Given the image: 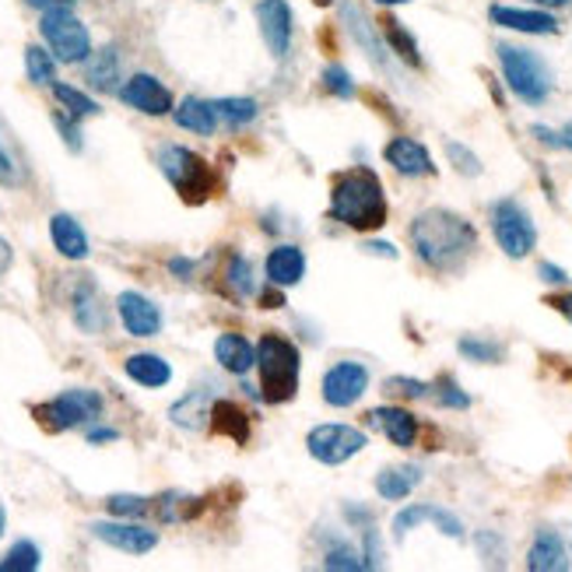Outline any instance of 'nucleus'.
I'll return each instance as SVG.
<instances>
[{
	"mask_svg": "<svg viewBox=\"0 0 572 572\" xmlns=\"http://www.w3.org/2000/svg\"><path fill=\"white\" fill-rule=\"evenodd\" d=\"M362 545H365V569H379L384 565V555H379V537L373 527L362 531Z\"/></svg>",
	"mask_w": 572,
	"mask_h": 572,
	"instance_id": "de8ad7c7",
	"label": "nucleus"
},
{
	"mask_svg": "<svg viewBox=\"0 0 572 572\" xmlns=\"http://www.w3.org/2000/svg\"><path fill=\"white\" fill-rule=\"evenodd\" d=\"M537 275H541V281H548V284H565L569 281V275L562 271V267H555V264H541V267H537Z\"/></svg>",
	"mask_w": 572,
	"mask_h": 572,
	"instance_id": "8fccbe9b",
	"label": "nucleus"
},
{
	"mask_svg": "<svg viewBox=\"0 0 572 572\" xmlns=\"http://www.w3.org/2000/svg\"><path fill=\"white\" fill-rule=\"evenodd\" d=\"M422 523H436V527L447 537H453V541L464 537V523H460L450 510H439V506H428V502H418V506H411V510L397 513L393 516V537L397 541H404L407 531H418Z\"/></svg>",
	"mask_w": 572,
	"mask_h": 572,
	"instance_id": "2eb2a0df",
	"label": "nucleus"
},
{
	"mask_svg": "<svg viewBox=\"0 0 572 572\" xmlns=\"http://www.w3.org/2000/svg\"><path fill=\"white\" fill-rule=\"evenodd\" d=\"M155 510L162 516V523H180V520H194L204 510V502L197 496H183V491H166Z\"/></svg>",
	"mask_w": 572,
	"mask_h": 572,
	"instance_id": "2f4dec72",
	"label": "nucleus"
},
{
	"mask_svg": "<svg viewBox=\"0 0 572 572\" xmlns=\"http://www.w3.org/2000/svg\"><path fill=\"white\" fill-rule=\"evenodd\" d=\"M106 510L113 513L117 520H137V516H145L151 510V499H145V496H109Z\"/></svg>",
	"mask_w": 572,
	"mask_h": 572,
	"instance_id": "a19ab883",
	"label": "nucleus"
},
{
	"mask_svg": "<svg viewBox=\"0 0 572 572\" xmlns=\"http://www.w3.org/2000/svg\"><path fill=\"white\" fill-rule=\"evenodd\" d=\"M25 71L32 85H53L57 82V63L42 46H28L25 50Z\"/></svg>",
	"mask_w": 572,
	"mask_h": 572,
	"instance_id": "c9c22d12",
	"label": "nucleus"
},
{
	"mask_svg": "<svg viewBox=\"0 0 572 572\" xmlns=\"http://www.w3.org/2000/svg\"><path fill=\"white\" fill-rule=\"evenodd\" d=\"M169 271L177 275L180 281H190V275H194V260H186V257H172V260H169Z\"/></svg>",
	"mask_w": 572,
	"mask_h": 572,
	"instance_id": "3c124183",
	"label": "nucleus"
},
{
	"mask_svg": "<svg viewBox=\"0 0 572 572\" xmlns=\"http://www.w3.org/2000/svg\"><path fill=\"white\" fill-rule=\"evenodd\" d=\"M376 4H384V8H397V4H407V0H376Z\"/></svg>",
	"mask_w": 572,
	"mask_h": 572,
	"instance_id": "680f3d73",
	"label": "nucleus"
},
{
	"mask_svg": "<svg viewBox=\"0 0 572 572\" xmlns=\"http://www.w3.org/2000/svg\"><path fill=\"white\" fill-rule=\"evenodd\" d=\"M53 99L68 109V113L74 117V120H85V117H99V102L95 99H88L85 92H77L74 85H60V82H53Z\"/></svg>",
	"mask_w": 572,
	"mask_h": 572,
	"instance_id": "f704fd0d",
	"label": "nucleus"
},
{
	"mask_svg": "<svg viewBox=\"0 0 572 572\" xmlns=\"http://www.w3.org/2000/svg\"><path fill=\"white\" fill-rule=\"evenodd\" d=\"M369 390V369L362 362L344 358L324 373V401L330 407H352Z\"/></svg>",
	"mask_w": 572,
	"mask_h": 572,
	"instance_id": "9d476101",
	"label": "nucleus"
},
{
	"mask_svg": "<svg viewBox=\"0 0 572 572\" xmlns=\"http://www.w3.org/2000/svg\"><path fill=\"white\" fill-rule=\"evenodd\" d=\"M562 148H569V151H572V123H569L565 131H562Z\"/></svg>",
	"mask_w": 572,
	"mask_h": 572,
	"instance_id": "052dcab7",
	"label": "nucleus"
},
{
	"mask_svg": "<svg viewBox=\"0 0 572 572\" xmlns=\"http://www.w3.org/2000/svg\"><path fill=\"white\" fill-rule=\"evenodd\" d=\"M28 4L39 11H60V8H74V0H28Z\"/></svg>",
	"mask_w": 572,
	"mask_h": 572,
	"instance_id": "5fc2aeb1",
	"label": "nucleus"
},
{
	"mask_svg": "<svg viewBox=\"0 0 572 572\" xmlns=\"http://www.w3.org/2000/svg\"><path fill=\"white\" fill-rule=\"evenodd\" d=\"M447 155H450V162L457 166V172H464V177H478V172H482L478 155L467 151L464 145H457V141H450V145H447Z\"/></svg>",
	"mask_w": 572,
	"mask_h": 572,
	"instance_id": "37998d69",
	"label": "nucleus"
},
{
	"mask_svg": "<svg viewBox=\"0 0 572 572\" xmlns=\"http://www.w3.org/2000/svg\"><path fill=\"white\" fill-rule=\"evenodd\" d=\"M551 306L559 309V313L565 316V320L572 324V295H559V299H551Z\"/></svg>",
	"mask_w": 572,
	"mask_h": 572,
	"instance_id": "6e6d98bb",
	"label": "nucleus"
},
{
	"mask_svg": "<svg viewBox=\"0 0 572 572\" xmlns=\"http://www.w3.org/2000/svg\"><path fill=\"white\" fill-rule=\"evenodd\" d=\"M387 162L401 172V177H411V180H418V177H433L436 172V162H433V155H428V148L422 145V141H411V137H393L390 145H387Z\"/></svg>",
	"mask_w": 572,
	"mask_h": 572,
	"instance_id": "f3484780",
	"label": "nucleus"
},
{
	"mask_svg": "<svg viewBox=\"0 0 572 572\" xmlns=\"http://www.w3.org/2000/svg\"><path fill=\"white\" fill-rule=\"evenodd\" d=\"M88 68H85V77H88V85L92 88H99V92H120V53L113 50V46H102V50H95L88 60Z\"/></svg>",
	"mask_w": 572,
	"mask_h": 572,
	"instance_id": "cd10ccee",
	"label": "nucleus"
},
{
	"mask_svg": "<svg viewBox=\"0 0 572 572\" xmlns=\"http://www.w3.org/2000/svg\"><path fill=\"white\" fill-rule=\"evenodd\" d=\"M25 180H28V169L22 162V155L14 151V141L8 137L4 123H0V186L19 190L25 186Z\"/></svg>",
	"mask_w": 572,
	"mask_h": 572,
	"instance_id": "7c9ffc66",
	"label": "nucleus"
},
{
	"mask_svg": "<svg viewBox=\"0 0 572 572\" xmlns=\"http://www.w3.org/2000/svg\"><path fill=\"white\" fill-rule=\"evenodd\" d=\"M211 397L204 393V390H194V393H186L180 404H172L169 411V418L177 422L180 428H190V433H197V428L204 425H211Z\"/></svg>",
	"mask_w": 572,
	"mask_h": 572,
	"instance_id": "c85d7f7f",
	"label": "nucleus"
},
{
	"mask_svg": "<svg viewBox=\"0 0 572 572\" xmlns=\"http://www.w3.org/2000/svg\"><path fill=\"white\" fill-rule=\"evenodd\" d=\"M439 404H442V407H453V411H467V407H471V397H467L464 390H460L450 376H442V379H439Z\"/></svg>",
	"mask_w": 572,
	"mask_h": 572,
	"instance_id": "c03bdc74",
	"label": "nucleus"
},
{
	"mask_svg": "<svg viewBox=\"0 0 572 572\" xmlns=\"http://www.w3.org/2000/svg\"><path fill=\"white\" fill-rule=\"evenodd\" d=\"M260 302H264L267 309H281V306H284V299H281L278 292H264V295H260Z\"/></svg>",
	"mask_w": 572,
	"mask_h": 572,
	"instance_id": "13d9d810",
	"label": "nucleus"
},
{
	"mask_svg": "<svg viewBox=\"0 0 572 572\" xmlns=\"http://www.w3.org/2000/svg\"><path fill=\"white\" fill-rule=\"evenodd\" d=\"M324 85H327V92L338 95V99H352V95H355L352 74H348L341 63H330V68L324 71Z\"/></svg>",
	"mask_w": 572,
	"mask_h": 572,
	"instance_id": "79ce46f5",
	"label": "nucleus"
},
{
	"mask_svg": "<svg viewBox=\"0 0 572 572\" xmlns=\"http://www.w3.org/2000/svg\"><path fill=\"white\" fill-rule=\"evenodd\" d=\"M491 25L510 28V32H523V36H555L559 32V22L548 11H531V8H510V4H491L488 8Z\"/></svg>",
	"mask_w": 572,
	"mask_h": 572,
	"instance_id": "dca6fc26",
	"label": "nucleus"
},
{
	"mask_svg": "<svg viewBox=\"0 0 572 572\" xmlns=\"http://www.w3.org/2000/svg\"><path fill=\"white\" fill-rule=\"evenodd\" d=\"M365 447H369V436L362 433L355 425H316L313 433L306 436V450L316 464H327V467H338L348 464L352 457H358Z\"/></svg>",
	"mask_w": 572,
	"mask_h": 572,
	"instance_id": "1a4fd4ad",
	"label": "nucleus"
},
{
	"mask_svg": "<svg viewBox=\"0 0 572 572\" xmlns=\"http://www.w3.org/2000/svg\"><path fill=\"white\" fill-rule=\"evenodd\" d=\"M341 19L348 22V28H352V36H355V42L362 46L365 53H369V60L373 63H390V46L387 42H379V36H384V32H376V25L365 19L362 14V8L358 4H352V0H341Z\"/></svg>",
	"mask_w": 572,
	"mask_h": 572,
	"instance_id": "a211bd4d",
	"label": "nucleus"
},
{
	"mask_svg": "<svg viewBox=\"0 0 572 572\" xmlns=\"http://www.w3.org/2000/svg\"><path fill=\"white\" fill-rule=\"evenodd\" d=\"M92 537H99L102 545L117 548L123 555H148L155 545H158V534L141 527V523H131V520H120V523H92Z\"/></svg>",
	"mask_w": 572,
	"mask_h": 572,
	"instance_id": "ddd939ff",
	"label": "nucleus"
},
{
	"mask_svg": "<svg viewBox=\"0 0 572 572\" xmlns=\"http://www.w3.org/2000/svg\"><path fill=\"white\" fill-rule=\"evenodd\" d=\"M71 313H74V324L82 333H102L106 330V309H102V295L95 289L92 281H82L74 289L71 299Z\"/></svg>",
	"mask_w": 572,
	"mask_h": 572,
	"instance_id": "412c9836",
	"label": "nucleus"
},
{
	"mask_svg": "<svg viewBox=\"0 0 572 572\" xmlns=\"http://www.w3.org/2000/svg\"><path fill=\"white\" fill-rule=\"evenodd\" d=\"M499 68L510 92L516 95L520 102L527 106H541L551 95V71L548 63L537 57L534 50H523V46H499Z\"/></svg>",
	"mask_w": 572,
	"mask_h": 572,
	"instance_id": "39448f33",
	"label": "nucleus"
},
{
	"mask_svg": "<svg viewBox=\"0 0 572 572\" xmlns=\"http://www.w3.org/2000/svg\"><path fill=\"white\" fill-rule=\"evenodd\" d=\"M11 264H14V250H11L8 240H0V278L11 271Z\"/></svg>",
	"mask_w": 572,
	"mask_h": 572,
	"instance_id": "864d4df0",
	"label": "nucleus"
},
{
	"mask_svg": "<svg viewBox=\"0 0 572 572\" xmlns=\"http://www.w3.org/2000/svg\"><path fill=\"white\" fill-rule=\"evenodd\" d=\"M527 569L531 572H565L569 569V551L565 541L555 531H537L534 545L527 551Z\"/></svg>",
	"mask_w": 572,
	"mask_h": 572,
	"instance_id": "4be33fe9",
	"label": "nucleus"
},
{
	"mask_svg": "<svg viewBox=\"0 0 572 572\" xmlns=\"http://www.w3.org/2000/svg\"><path fill=\"white\" fill-rule=\"evenodd\" d=\"M123 373L134 379L137 387H145V390H158V387H166L169 379H172V365L162 358V355H151V352H137L123 362Z\"/></svg>",
	"mask_w": 572,
	"mask_h": 572,
	"instance_id": "393cba45",
	"label": "nucleus"
},
{
	"mask_svg": "<svg viewBox=\"0 0 572 572\" xmlns=\"http://www.w3.org/2000/svg\"><path fill=\"white\" fill-rule=\"evenodd\" d=\"M39 32H42L46 46H50V53L60 63H85L92 57V36H88L85 22L77 19L71 8L42 11Z\"/></svg>",
	"mask_w": 572,
	"mask_h": 572,
	"instance_id": "423d86ee",
	"label": "nucleus"
},
{
	"mask_svg": "<svg viewBox=\"0 0 572 572\" xmlns=\"http://www.w3.org/2000/svg\"><path fill=\"white\" fill-rule=\"evenodd\" d=\"M411 246H415L418 260L433 271H457L474 250H478V232L457 211L428 208L411 226Z\"/></svg>",
	"mask_w": 572,
	"mask_h": 572,
	"instance_id": "f257e3e1",
	"label": "nucleus"
},
{
	"mask_svg": "<svg viewBox=\"0 0 572 572\" xmlns=\"http://www.w3.org/2000/svg\"><path fill=\"white\" fill-rule=\"evenodd\" d=\"M39 562H42L39 548L32 545V541H19V545L8 551V559L0 562V572H36Z\"/></svg>",
	"mask_w": 572,
	"mask_h": 572,
	"instance_id": "e433bc0d",
	"label": "nucleus"
},
{
	"mask_svg": "<svg viewBox=\"0 0 572 572\" xmlns=\"http://www.w3.org/2000/svg\"><path fill=\"white\" fill-rule=\"evenodd\" d=\"M226 281L232 284V292L240 295V299H246V295L257 292V281H253V267H250L246 257H232V260H229V267H226Z\"/></svg>",
	"mask_w": 572,
	"mask_h": 572,
	"instance_id": "58836bf2",
	"label": "nucleus"
},
{
	"mask_svg": "<svg viewBox=\"0 0 572 572\" xmlns=\"http://www.w3.org/2000/svg\"><path fill=\"white\" fill-rule=\"evenodd\" d=\"M491 235H496V243H499V250L506 253V257H513V260H523L537 246L534 221L516 200H496L491 204Z\"/></svg>",
	"mask_w": 572,
	"mask_h": 572,
	"instance_id": "6e6552de",
	"label": "nucleus"
},
{
	"mask_svg": "<svg viewBox=\"0 0 572 572\" xmlns=\"http://www.w3.org/2000/svg\"><path fill=\"white\" fill-rule=\"evenodd\" d=\"M215 358L226 373L246 376L253 365H257V348H253L243 333H221L215 341Z\"/></svg>",
	"mask_w": 572,
	"mask_h": 572,
	"instance_id": "5701e85b",
	"label": "nucleus"
},
{
	"mask_svg": "<svg viewBox=\"0 0 572 572\" xmlns=\"http://www.w3.org/2000/svg\"><path fill=\"white\" fill-rule=\"evenodd\" d=\"M117 313L131 338H158V330H162V309L141 292H123L117 299Z\"/></svg>",
	"mask_w": 572,
	"mask_h": 572,
	"instance_id": "4468645a",
	"label": "nucleus"
},
{
	"mask_svg": "<svg viewBox=\"0 0 572 572\" xmlns=\"http://www.w3.org/2000/svg\"><path fill=\"white\" fill-rule=\"evenodd\" d=\"M158 169L162 177L172 183V190L190 200V204H204L215 194V172L204 162L197 151H190L183 145H162L158 148Z\"/></svg>",
	"mask_w": 572,
	"mask_h": 572,
	"instance_id": "20e7f679",
	"label": "nucleus"
},
{
	"mask_svg": "<svg viewBox=\"0 0 572 572\" xmlns=\"http://www.w3.org/2000/svg\"><path fill=\"white\" fill-rule=\"evenodd\" d=\"M422 485V467H390V471H379L376 478V491L384 496L387 502H401L407 499L411 491Z\"/></svg>",
	"mask_w": 572,
	"mask_h": 572,
	"instance_id": "c756f323",
	"label": "nucleus"
},
{
	"mask_svg": "<svg viewBox=\"0 0 572 572\" xmlns=\"http://www.w3.org/2000/svg\"><path fill=\"white\" fill-rule=\"evenodd\" d=\"M365 250H369V253H376V257H397V250L390 246V243H365Z\"/></svg>",
	"mask_w": 572,
	"mask_h": 572,
	"instance_id": "4d7b16f0",
	"label": "nucleus"
},
{
	"mask_svg": "<svg viewBox=\"0 0 572 572\" xmlns=\"http://www.w3.org/2000/svg\"><path fill=\"white\" fill-rule=\"evenodd\" d=\"M257 369H260V390L267 404L292 401L302 376V355L289 338L264 333L257 344Z\"/></svg>",
	"mask_w": 572,
	"mask_h": 572,
	"instance_id": "7ed1b4c3",
	"label": "nucleus"
},
{
	"mask_svg": "<svg viewBox=\"0 0 572 572\" xmlns=\"http://www.w3.org/2000/svg\"><path fill=\"white\" fill-rule=\"evenodd\" d=\"M211 106H215L218 120L226 123V126H232V131H240V126H250L253 120H257V113H260V106L253 102V99H215Z\"/></svg>",
	"mask_w": 572,
	"mask_h": 572,
	"instance_id": "72a5a7b5",
	"label": "nucleus"
},
{
	"mask_svg": "<svg viewBox=\"0 0 572 572\" xmlns=\"http://www.w3.org/2000/svg\"><path fill=\"white\" fill-rule=\"evenodd\" d=\"M387 390L397 393V397H411V401H418V397L428 393V384H422V379H411V376H390Z\"/></svg>",
	"mask_w": 572,
	"mask_h": 572,
	"instance_id": "a18cd8bd",
	"label": "nucleus"
},
{
	"mask_svg": "<svg viewBox=\"0 0 572 572\" xmlns=\"http://www.w3.org/2000/svg\"><path fill=\"white\" fill-rule=\"evenodd\" d=\"M120 102L123 106H131L137 109V113H145V117H166L172 113V92L158 82L155 74H134V77H126V85H120Z\"/></svg>",
	"mask_w": 572,
	"mask_h": 572,
	"instance_id": "9b49d317",
	"label": "nucleus"
},
{
	"mask_svg": "<svg viewBox=\"0 0 572 572\" xmlns=\"http://www.w3.org/2000/svg\"><path fill=\"white\" fill-rule=\"evenodd\" d=\"M330 218L344 229L373 232L387 221V194L373 169H348L330 186Z\"/></svg>",
	"mask_w": 572,
	"mask_h": 572,
	"instance_id": "f03ea898",
	"label": "nucleus"
},
{
	"mask_svg": "<svg viewBox=\"0 0 572 572\" xmlns=\"http://www.w3.org/2000/svg\"><path fill=\"white\" fill-rule=\"evenodd\" d=\"M250 415L246 411L235 404V401H215L211 404V428H215V436H226L232 442H243L250 439Z\"/></svg>",
	"mask_w": 572,
	"mask_h": 572,
	"instance_id": "bb28decb",
	"label": "nucleus"
},
{
	"mask_svg": "<svg viewBox=\"0 0 572 572\" xmlns=\"http://www.w3.org/2000/svg\"><path fill=\"white\" fill-rule=\"evenodd\" d=\"M0 534H4V510H0Z\"/></svg>",
	"mask_w": 572,
	"mask_h": 572,
	"instance_id": "e2e57ef3",
	"label": "nucleus"
},
{
	"mask_svg": "<svg viewBox=\"0 0 572 572\" xmlns=\"http://www.w3.org/2000/svg\"><path fill=\"white\" fill-rule=\"evenodd\" d=\"M117 439H120L117 428H92V433H88L92 447H99V442H117Z\"/></svg>",
	"mask_w": 572,
	"mask_h": 572,
	"instance_id": "603ef678",
	"label": "nucleus"
},
{
	"mask_svg": "<svg viewBox=\"0 0 572 572\" xmlns=\"http://www.w3.org/2000/svg\"><path fill=\"white\" fill-rule=\"evenodd\" d=\"M531 134H534L537 141H541L545 148H562V134L548 131V126H541V123H537V126H531Z\"/></svg>",
	"mask_w": 572,
	"mask_h": 572,
	"instance_id": "09e8293b",
	"label": "nucleus"
},
{
	"mask_svg": "<svg viewBox=\"0 0 572 572\" xmlns=\"http://www.w3.org/2000/svg\"><path fill=\"white\" fill-rule=\"evenodd\" d=\"M53 123H57V131H60V137H63V145H68L71 151H82V131H77V120L68 113H57L53 117Z\"/></svg>",
	"mask_w": 572,
	"mask_h": 572,
	"instance_id": "49530a36",
	"label": "nucleus"
},
{
	"mask_svg": "<svg viewBox=\"0 0 572 572\" xmlns=\"http://www.w3.org/2000/svg\"><path fill=\"white\" fill-rule=\"evenodd\" d=\"M369 422L393 442V447H401V450H411L418 442V418L404 407H376L369 415Z\"/></svg>",
	"mask_w": 572,
	"mask_h": 572,
	"instance_id": "6ab92c4d",
	"label": "nucleus"
},
{
	"mask_svg": "<svg viewBox=\"0 0 572 572\" xmlns=\"http://www.w3.org/2000/svg\"><path fill=\"white\" fill-rule=\"evenodd\" d=\"M302 275H306V253L299 246L284 243L267 253V281H271L275 289H292V284L302 281Z\"/></svg>",
	"mask_w": 572,
	"mask_h": 572,
	"instance_id": "aec40b11",
	"label": "nucleus"
},
{
	"mask_svg": "<svg viewBox=\"0 0 572 572\" xmlns=\"http://www.w3.org/2000/svg\"><path fill=\"white\" fill-rule=\"evenodd\" d=\"M457 352L464 355L467 362H485V365H491V362H499V358H502V344H496V341H482V338H460Z\"/></svg>",
	"mask_w": 572,
	"mask_h": 572,
	"instance_id": "ea45409f",
	"label": "nucleus"
},
{
	"mask_svg": "<svg viewBox=\"0 0 572 572\" xmlns=\"http://www.w3.org/2000/svg\"><path fill=\"white\" fill-rule=\"evenodd\" d=\"M257 25H260V36H264V46L271 50L275 60H284L292 50V8L289 0H260L257 4Z\"/></svg>",
	"mask_w": 572,
	"mask_h": 572,
	"instance_id": "f8f14e48",
	"label": "nucleus"
},
{
	"mask_svg": "<svg viewBox=\"0 0 572 572\" xmlns=\"http://www.w3.org/2000/svg\"><path fill=\"white\" fill-rule=\"evenodd\" d=\"M102 393L99 390H85V387H74V390H63L57 393L53 401H46L36 407V422L50 433H68V428H77L92 418L102 415Z\"/></svg>",
	"mask_w": 572,
	"mask_h": 572,
	"instance_id": "0eeeda50",
	"label": "nucleus"
},
{
	"mask_svg": "<svg viewBox=\"0 0 572 572\" xmlns=\"http://www.w3.org/2000/svg\"><path fill=\"white\" fill-rule=\"evenodd\" d=\"M387 36V46H390V53H397L404 63H411V68H418L422 63V57H418V42H415V36L397 22V19H387L384 22V28H379Z\"/></svg>",
	"mask_w": 572,
	"mask_h": 572,
	"instance_id": "473e14b6",
	"label": "nucleus"
},
{
	"mask_svg": "<svg viewBox=\"0 0 572 572\" xmlns=\"http://www.w3.org/2000/svg\"><path fill=\"white\" fill-rule=\"evenodd\" d=\"M324 565H327V569H344V572H358V569H365L358 548H352L348 541H333V545L324 551Z\"/></svg>",
	"mask_w": 572,
	"mask_h": 572,
	"instance_id": "4c0bfd02",
	"label": "nucleus"
},
{
	"mask_svg": "<svg viewBox=\"0 0 572 572\" xmlns=\"http://www.w3.org/2000/svg\"><path fill=\"white\" fill-rule=\"evenodd\" d=\"M531 4H541V8H565L572 0H531Z\"/></svg>",
	"mask_w": 572,
	"mask_h": 572,
	"instance_id": "bf43d9fd",
	"label": "nucleus"
},
{
	"mask_svg": "<svg viewBox=\"0 0 572 572\" xmlns=\"http://www.w3.org/2000/svg\"><path fill=\"white\" fill-rule=\"evenodd\" d=\"M50 240L57 246L60 257L68 260H85L88 257V235L77 226V218L71 215H53L50 218Z\"/></svg>",
	"mask_w": 572,
	"mask_h": 572,
	"instance_id": "b1692460",
	"label": "nucleus"
},
{
	"mask_svg": "<svg viewBox=\"0 0 572 572\" xmlns=\"http://www.w3.org/2000/svg\"><path fill=\"white\" fill-rule=\"evenodd\" d=\"M172 120H177V126H183V131L190 134H215V126L221 123L218 113H215V106L208 99H197V95H186V99L172 109Z\"/></svg>",
	"mask_w": 572,
	"mask_h": 572,
	"instance_id": "a878e982",
	"label": "nucleus"
}]
</instances>
